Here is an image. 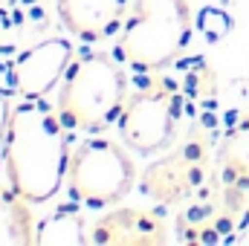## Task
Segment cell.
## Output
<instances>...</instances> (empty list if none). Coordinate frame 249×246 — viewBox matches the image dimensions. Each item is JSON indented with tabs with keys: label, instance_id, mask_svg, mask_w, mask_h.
<instances>
[{
	"label": "cell",
	"instance_id": "obj_2",
	"mask_svg": "<svg viewBox=\"0 0 249 246\" xmlns=\"http://www.w3.org/2000/svg\"><path fill=\"white\" fill-rule=\"evenodd\" d=\"M127 90L130 81L119 58L105 53L75 55L58 84L55 110L72 133H105L119 122Z\"/></svg>",
	"mask_w": 249,
	"mask_h": 246
},
{
	"label": "cell",
	"instance_id": "obj_8",
	"mask_svg": "<svg viewBox=\"0 0 249 246\" xmlns=\"http://www.w3.org/2000/svg\"><path fill=\"white\" fill-rule=\"evenodd\" d=\"M214 177L220 183L223 200L235 214L249 206V113H235L217 139Z\"/></svg>",
	"mask_w": 249,
	"mask_h": 246
},
{
	"label": "cell",
	"instance_id": "obj_4",
	"mask_svg": "<svg viewBox=\"0 0 249 246\" xmlns=\"http://www.w3.org/2000/svg\"><path fill=\"white\" fill-rule=\"evenodd\" d=\"M183 90L180 84L157 72H139L136 84L127 90V99L119 113V139L136 154H160L171 148L177 124L183 116Z\"/></svg>",
	"mask_w": 249,
	"mask_h": 246
},
{
	"label": "cell",
	"instance_id": "obj_5",
	"mask_svg": "<svg viewBox=\"0 0 249 246\" xmlns=\"http://www.w3.org/2000/svg\"><path fill=\"white\" fill-rule=\"evenodd\" d=\"M136 185V165L122 139L90 133L70 154L67 188L70 197L87 209H110L122 203Z\"/></svg>",
	"mask_w": 249,
	"mask_h": 246
},
{
	"label": "cell",
	"instance_id": "obj_1",
	"mask_svg": "<svg viewBox=\"0 0 249 246\" xmlns=\"http://www.w3.org/2000/svg\"><path fill=\"white\" fill-rule=\"evenodd\" d=\"M70 133L72 130L61 122L55 105L47 99H23L12 110L6 130V183L35 206L53 200L61 185H67V165L72 154Z\"/></svg>",
	"mask_w": 249,
	"mask_h": 246
},
{
	"label": "cell",
	"instance_id": "obj_3",
	"mask_svg": "<svg viewBox=\"0 0 249 246\" xmlns=\"http://www.w3.org/2000/svg\"><path fill=\"white\" fill-rule=\"evenodd\" d=\"M188 0H133L116 38V58L133 72H157L177 61L191 38Z\"/></svg>",
	"mask_w": 249,
	"mask_h": 246
},
{
	"label": "cell",
	"instance_id": "obj_12",
	"mask_svg": "<svg viewBox=\"0 0 249 246\" xmlns=\"http://www.w3.org/2000/svg\"><path fill=\"white\" fill-rule=\"evenodd\" d=\"M81 203H61L55 211L38 220L35 246H84L90 244V229L78 209Z\"/></svg>",
	"mask_w": 249,
	"mask_h": 246
},
{
	"label": "cell",
	"instance_id": "obj_7",
	"mask_svg": "<svg viewBox=\"0 0 249 246\" xmlns=\"http://www.w3.org/2000/svg\"><path fill=\"white\" fill-rule=\"evenodd\" d=\"M75 58V47L64 38H47L38 47L23 50L15 61L9 64V81L12 90L26 99H47L61 84L67 67Z\"/></svg>",
	"mask_w": 249,
	"mask_h": 246
},
{
	"label": "cell",
	"instance_id": "obj_10",
	"mask_svg": "<svg viewBox=\"0 0 249 246\" xmlns=\"http://www.w3.org/2000/svg\"><path fill=\"white\" fill-rule=\"evenodd\" d=\"M171 226L157 209H110L90 226V244L96 246H165Z\"/></svg>",
	"mask_w": 249,
	"mask_h": 246
},
{
	"label": "cell",
	"instance_id": "obj_11",
	"mask_svg": "<svg viewBox=\"0 0 249 246\" xmlns=\"http://www.w3.org/2000/svg\"><path fill=\"white\" fill-rule=\"evenodd\" d=\"M64 29L90 44H102L119 35L133 12V0H55Z\"/></svg>",
	"mask_w": 249,
	"mask_h": 246
},
{
	"label": "cell",
	"instance_id": "obj_6",
	"mask_svg": "<svg viewBox=\"0 0 249 246\" xmlns=\"http://www.w3.org/2000/svg\"><path fill=\"white\" fill-rule=\"evenodd\" d=\"M217 139L209 122H194L165 157L142 171V194L160 206H180L197 197L214 177Z\"/></svg>",
	"mask_w": 249,
	"mask_h": 246
},
{
	"label": "cell",
	"instance_id": "obj_9",
	"mask_svg": "<svg viewBox=\"0 0 249 246\" xmlns=\"http://www.w3.org/2000/svg\"><path fill=\"white\" fill-rule=\"evenodd\" d=\"M238 220L241 214L226 206L217 177H212L197 197H191V206L183 209L177 220V238L183 244H232Z\"/></svg>",
	"mask_w": 249,
	"mask_h": 246
},
{
	"label": "cell",
	"instance_id": "obj_14",
	"mask_svg": "<svg viewBox=\"0 0 249 246\" xmlns=\"http://www.w3.org/2000/svg\"><path fill=\"white\" fill-rule=\"evenodd\" d=\"M12 87V81H9ZM9 87L0 84V168H3V148H6V130H9V119H12V93Z\"/></svg>",
	"mask_w": 249,
	"mask_h": 246
},
{
	"label": "cell",
	"instance_id": "obj_13",
	"mask_svg": "<svg viewBox=\"0 0 249 246\" xmlns=\"http://www.w3.org/2000/svg\"><path fill=\"white\" fill-rule=\"evenodd\" d=\"M35 203L20 197L12 185H0V246H29L35 244Z\"/></svg>",
	"mask_w": 249,
	"mask_h": 246
}]
</instances>
